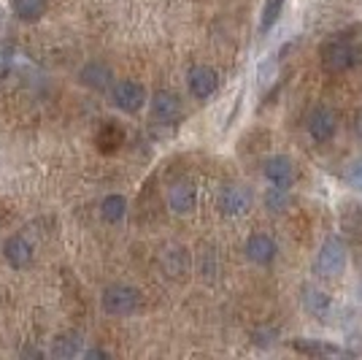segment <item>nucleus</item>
I'll return each mask as SVG.
<instances>
[{"instance_id":"f257e3e1","label":"nucleus","mask_w":362,"mask_h":360,"mask_svg":"<svg viewBox=\"0 0 362 360\" xmlns=\"http://www.w3.org/2000/svg\"><path fill=\"white\" fill-rule=\"evenodd\" d=\"M141 303V293L130 285H108L100 296L103 312L111 317H127L133 315Z\"/></svg>"},{"instance_id":"f03ea898","label":"nucleus","mask_w":362,"mask_h":360,"mask_svg":"<svg viewBox=\"0 0 362 360\" xmlns=\"http://www.w3.org/2000/svg\"><path fill=\"white\" fill-rule=\"evenodd\" d=\"M314 269H317V274L325 276V279L344 274V269H346V244H344V239H338V236L325 239V244L319 247Z\"/></svg>"},{"instance_id":"7ed1b4c3","label":"nucleus","mask_w":362,"mask_h":360,"mask_svg":"<svg viewBox=\"0 0 362 360\" xmlns=\"http://www.w3.org/2000/svg\"><path fill=\"white\" fill-rule=\"evenodd\" d=\"M322 65L332 71V74H341V71H349L354 62L360 60V55H357V49L349 44L346 38H332L327 44L322 46Z\"/></svg>"},{"instance_id":"20e7f679","label":"nucleus","mask_w":362,"mask_h":360,"mask_svg":"<svg viewBox=\"0 0 362 360\" xmlns=\"http://www.w3.org/2000/svg\"><path fill=\"white\" fill-rule=\"evenodd\" d=\"M111 103L117 106L119 111H124V114H136L146 103V87L133 81V79L117 81L111 87Z\"/></svg>"},{"instance_id":"39448f33","label":"nucleus","mask_w":362,"mask_h":360,"mask_svg":"<svg viewBox=\"0 0 362 360\" xmlns=\"http://www.w3.org/2000/svg\"><path fill=\"white\" fill-rule=\"evenodd\" d=\"M151 114H154V120L165 122V125H176L181 120V114H184V108H181V101L176 92L170 90H157L151 95Z\"/></svg>"},{"instance_id":"423d86ee","label":"nucleus","mask_w":362,"mask_h":360,"mask_svg":"<svg viewBox=\"0 0 362 360\" xmlns=\"http://www.w3.org/2000/svg\"><path fill=\"white\" fill-rule=\"evenodd\" d=\"M187 87L197 101H209L214 92L219 90V74L209 65H195L187 76Z\"/></svg>"},{"instance_id":"0eeeda50","label":"nucleus","mask_w":362,"mask_h":360,"mask_svg":"<svg viewBox=\"0 0 362 360\" xmlns=\"http://www.w3.org/2000/svg\"><path fill=\"white\" fill-rule=\"evenodd\" d=\"M262 174H265V179L271 181L273 187L289 190L295 184V163L289 160L287 154H273V157H268L265 165H262Z\"/></svg>"},{"instance_id":"6e6552de","label":"nucleus","mask_w":362,"mask_h":360,"mask_svg":"<svg viewBox=\"0 0 362 360\" xmlns=\"http://www.w3.org/2000/svg\"><path fill=\"white\" fill-rule=\"evenodd\" d=\"M249 206H252V196L241 184H227L225 190L219 193V211L225 217H241V214L249 211Z\"/></svg>"},{"instance_id":"1a4fd4ad","label":"nucleus","mask_w":362,"mask_h":360,"mask_svg":"<svg viewBox=\"0 0 362 360\" xmlns=\"http://www.w3.org/2000/svg\"><path fill=\"white\" fill-rule=\"evenodd\" d=\"M335 130H338L335 114H332L327 106H317L311 111V117H308V133H311V138L317 144H327L332 135H335Z\"/></svg>"},{"instance_id":"9d476101","label":"nucleus","mask_w":362,"mask_h":360,"mask_svg":"<svg viewBox=\"0 0 362 360\" xmlns=\"http://www.w3.org/2000/svg\"><path fill=\"white\" fill-rule=\"evenodd\" d=\"M168 206L173 214H192L197 206V190L192 181H176L170 190H168Z\"/></svg>"},{"instance_id":"9b49d317","label":"nucleus","mask_w":362,"mask_h":360,"mask_svg":"<svg viewBox=\"0 0 362 360\" xmlns=\"http://www.w3.org/2000/svg\"><path fill=\"white\" fill-rule=\"evenodd\" d=\"M78 81H81L84 87H90V90L103 92V90H108V87H114V71L108 68L106 62L92 60L78 71Z\"/></svg>"},{"instance_id":"f8f14e48","label":"nucleus","mask_w":362,"mask_h":360,"mask_svg":"<svg viewBox=\"0 0 362 360\" xmlns=\"http://www.w3.org/2000/svg\"><path fill=\"white\" fill-rule=\"evenodd\" d=\"M276 252H279V247H276V241L271 236H265V233H255V236H249L246 241V257L257 263V266H268L276 260Z\"/></svg>"},{"instance_id":"ddd939ff","label":"nucleus","mask_w":362,"mask_h":360,"mask_svg":"<svg viewBox=\"0 0 362 360\" xmlns=\"http://www.w3.org/2000/svg\"><path fill=\"white\" fill-rule=\"evenodd\" d=\"M3 257L11 269H28L33 263V244L25 236H11L3 244Z\"/></svg>"},{"instance_id":"4468645a","label":"nucleus","mask_w":362,"mask_h":360,"mask_svg":"<svg viewBox=\"0 0 362 360\" xmlns=\"http://www.w3.org/2000/svg\"><path fill=\"white\" fill-rule=\"evenodd\" d=\"M100 217L106 220L108 225H117V223H122V220L127 217V201H124V196L111 193V196L103 198V203H100Z\"/></svg>"},{"instance_id":"2eb2a0df","label":"nucleus","mask_w":362,"mask_h":360,"mask_svg":"<svg viewBox=\"0 0 362 360\" xmlns=\"http://www.w3.org/2000/svg\"><path fill=\"white\" fill-rule=\"evenodd\" d=\"M292 349H295V352H303V355H311V358H332V355H341V352H344L341 347L322 344V342H314V339L292 342Z\"/></svg>"},{"instance_id":"dca6fc26","label":"nucleus","mask_w":362,"mask_h":360,"mask_svg":"<svg viewBox=\"0 0 362 360\" xmlns=\"http://www.w3.org/2000/svg\"><path fill=\"white\" fill-rule=\"evenodd\" d=\"M14 14L22 22H38L46 14V0H14Z\"/></svg>"},{"instance_id":"f3484780","label":"nucleus","mask_w":362,"mask_h":360,"mask_svg":"<svg viewBox=\"0 0 362 360\" xmlns=\"http://www.w3.org/2000/svg\"><path fill=\"white\" fill-rule=\"evenodd\" d=\"M303 303H305V309H308L311 315H317V317L327 315V309H330V298H327V293L314 290V287H305Z\"/></svg>"},{"instance_id":"a211bd4d","label":"nucleus","mask_w":362,"mask_h":360,"mask_svg":"<svg viewBox=\"0 0 362 360\" xmlns=\"http://www.w3.org/2000/svg\"><path fill=\"white\" fill-rule=\"evenodd\" d=\"M81 352H84L81 349V339H76V336H60L57 344L52 347V355L54 358H76Z\"/></svg>"},{"instance_id":"6ab92c4d","label":"nucleus","mask_w":362,"mask_h":360,"mask_svg":"<svg viewBox=\"0 0 362 360\" xmlns=\"http://www.w3.org/2000/svg\"><path fill=\"white\" fill-rule=\"evenodd\" d=\"M284 3L287 0H265V9H262V22H259V30L268 33L279 22V16L284 11Z\"/></svg>"},{"instance_id":"aec40b11","label":"nucleus","mask_w":362,"mask_h":360,"mask_svg":"<svg viewBox=\"0 0 362 360\" xmlns=\"http://www.w3.org/2000/svg\"><path fill=\"white\" fill-rule=\"evenodd\" d=\"M265 206L271 211H281L287 206V190H284V187H273L271 184V190L265 193Z\"/></svg>"},{"instance_id":"412c9836","label":"nucleus","mask_w":362,"mask_h":360,"mask_svg":"<svg viewBox=\"0 0 362 360\" xmlns=\"http://www.w3.org/2000/svg\"><path fill=\"white\" fill-rule=\"evenodd\" d=\"M346 181L354 187V190H362V157L354 160V163L346 168Z\"/></svg>"},{"instance_id":"4be33fe9","label":"nucleus","mask_w":362,"mask_h":360,"mask_svg":"<svg viewBox=\"0 0 362 360\" xmlns=\"http://www.w3.org/2000/svg\"><path fill=\"white\" fill-rule=\"evenodd\" d=\"M81 358H108V352L106 349H98V347H95V349H84V352H81Z\"/></svg>"},{"instance_id":"5701e85b","label":"nucleus","mask_w":362,"mask_h":360,"mask_svg":"<svg viewBox=\"0 0 362 360\" xmlns=\"http://www.w3.org/2000/svg\"><path fill=\"white\" fill-rule=\"evenodd\" d=\"M354 133H357V138L362 141V108L357 111V120H354Z\"/></svg>"},{"instance_id":"b1692460","label":"nucleus","mask_w":362,"mask_h":360,"mask_svg":"<svg viewBox=\"0 0 362 360\" xmlns=\"http://www.w3.org/2000/svg\"><path fill=\"white\" fill-rule=\"evenodd\" d=\"M357 55H360V57H362V46H360V49H357Z\"/></svg>"}]
</instances>
